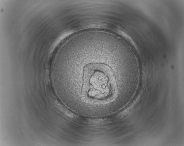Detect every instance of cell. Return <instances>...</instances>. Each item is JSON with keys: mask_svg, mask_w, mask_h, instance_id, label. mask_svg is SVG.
I'll use <instances>...</instances> for the list:
<instances>
[{"mask_svg": "<svg viewBox=\"0 0 184 146\" xmlns=\"http://www.w3.org/2000/svg\"><path fill=\"white\" fill-rule=\"evenodd\" d=\"M109 67L105 64L93 63L84 70L82 96L96 103L107 99L115 89L114 80Z\"/></svg>", "mask_w": 184, "mask_h": 146, "instance_id": "1", "label": "cell"}]
</instances>
